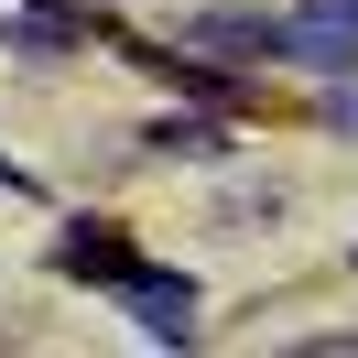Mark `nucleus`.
Listing matches in <instances>:
<instances>
[{
  "label": "nucleus",
  "instance_id": "39448f33",
  "mask_svg": "<svg viewBox=\"0 0 358 358\" xmlns=\"http://www.w3.org/2000/svg\"><path fill=\"white\" fill-rule=\"evenodd\" d=\"M55 271H66V282H131V271H141V250L131 239H120V228L109 217H66V239H55Z\"/></svg>",
  "mask_w": 358,
  "mask_h": 358
},
{
  "label": "nucleus",
  "instance_id": "f257e3e1",
  "mask_svg": "<svg viewBox=\"0 0 358 358\" xmlns=\"http://www.w3.org/2000/svg\"><path fill=\"white\" fill-rule=\"evenodd\" d=\"M174 44L217 55V66H271V55H293V33H282V11H250V0H217V11H185V33H174Z\"/></svg>",
  "mask_w": 358,
  "mask_h": 358
},
{
  "label": "nucleus",
  "instance_id": "6e6552de",
  "mask_svg": "<svg viewBox=\"0 0 358 358\" xmlns=\"http://www.w3.org/2000/svg\"><path fill=\"white\" fill-rule=\"evenodd\" d=\"M326 120H336V131H358V98H326Z\"/></svg>",
  "mask_w": 358,
  "mask_h": 358
},
{
  "label": "nucleus",
  "instance_id": "423d86ee",
  "mask_svg": "<svg viewBox=\"0 0 358 358\" xmlns=\"http://www.w3.org/2000/svg\"><path fill=\"white\" fill-rule=\"evenodd\" d=\"M141 152H163V163H217L228 152V131H217V120H152V131H141Z\"/></svg>",
  "mask_w": 358,
  "mask_h": 358
},
{
  "label": "nucleus",
  "instance_id": "0eeeda50",
  "mask_svg": "<svg viewBox=\"0 0 358 358\" xmlns=\"http://www.w3.org/2000/svg\"><path fill=\"white\" fill-rule=\"evenodd\" d=\"M0 185H11V196H44V185H33V174H22V163H11V152H0Z\"/></svg>",
  "mask_w": 358,
  "mask_h": 358
},
{
  "label": "nucleus",
  "instance_id": "f03ea898",
  "mask_svg": "<svg viewBox=\"0 0 358 358\" xmlns=\"http://www.w3.org/2000/svg\"><path fill=\"white\" fill-rule=\"evenodd\" d=\"M0 33L33 55H76V44H120L109 11H87V0H0Z\"/></svg>",
  "mask_w": 358,
  "mask_h": 358
},
{
  "label": "nucleus",
  "instance_id": "20e7f679",
  "mask_svg": "<svg viewBox=\"0 0 358 358\" xmlns=\"http://www.w3.org/2000/svg\"><path fill=\"white\" fill-rule=\"evenodd\" d=\"M282 33H293V66L358 76V0H304V11H282Z\"/></svg>",
  "mask_w": 358,
  "mask_h": 358
},
{
  "label": "nucleus",
  "instance_id": "7ed1b4c3",
  "mask_svg": "<svg viewBox=\"0 0 358 358\" xmlns=\"http://www.w3.org/2000/svg\"><path fill=\"white\" fill-rule=\"evenodd\" d=\"M120 315H131L152 348H196V282H185V271H152V261H141L131 282H120Z\"/></svg>",
  "mask_w": 358,
  "mask_h": 358
}]
</instances>
